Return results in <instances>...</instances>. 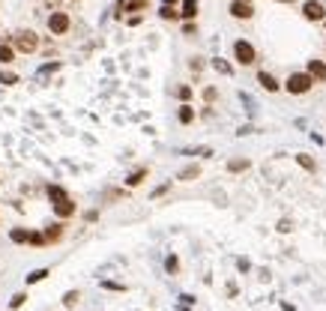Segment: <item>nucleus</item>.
Returning a JSON list of instances; mask_svg holds the SVG:
<instances>
[{"label": "nucleus", "instance_id": "obj_1", "mask_svg": "<svg viewBox=\"0 0 326 311\" xmlns=\"http://www.w3.org/2000/svg\"><path fill=\"white\" fill-rule=\"evenodd\" d=\"M314 78L308 75V72H291L288 75V81H284V90L291 96H305V93H311L314 90Z\"/></svg>", "mask_w": 326, "mask_h": 311}, {"label": "nucleus", "instance_id": "obj_2", "mask_svg": "<svg viewBox=\"0 0 326 311\" xmlns=\"http://www.w3.org/2000/svg\"><path fill=\"white\" fill-rule=\"evenodd\" d=\"M12 45H15L18 54H36L39 51V33L36 30H15Z\"/></svg>", "mask_w": 326, "mask_h": 311}, {"label": "nucleus", "instance_id": "obj_3", "mask_svg": "<svg viewBox=\"0 0 326 311\" xmlns=\"http://www.w3.org/2000/svg\"><path fill=\"white\" fill-rule=\"evenodd\" d=\"M233 60L239 63V66H255V63H258L255 45H252L249 39H236V42H233Z\"/></svg>", "mask_w": 326, "mask_h": 311}, {"label": "nucleus", "instance_id": "obj_4", "mask_svg": "<svg viewBox=\"0 0 326 311\" xmlns=\"http://www.w3.org/2000/svg\"><path fill=\"white\" fill-rule=\"evenodd\" d=\"M69 30H72V15L63 12V9H54L48 15V33L51 36H66Z\"/></svg>", "mask_w": 326, "mask_h": 311}, {"label": "nucleus", "instance_id": "obj_5", "mask_svg": "<svg viewBox=\"0 0 326 311\" xmlns=\"http://www.w3.org/2000/svg\"><path fill=\"white\" fill-rule=\"evenodd\" d=\"M302 18L305 21H326V6L320 0H305L302 3Z\"/></svg>", "mask_w": 326, "mask_h": 311}, {"label": "nucleus", "instance_id": "obj_6", "mask_svg": "<svg viewBox=\"0 0 326 311\" xmlns=\"http://www.w3.org/2000/svg\"><path fill=\"white\" fill-rule=\"evenodd\" d=\"M230 15L239 18V21H249V18L255 15V6H252L249 0H233V3H230Z\"/></svg>", "mask_w": 326, "mask_h": 311}, {"label": "nucleus", "instance_id": "obj_7", "mask_svg": "<svg viewBox=\"0 0 326 311\" xmlns=\"http://www.w3.org/2000/svg\"><path fill=\"white\" fill-rule=\"evenodd\" d=\"M78 213V204L72 201V198H66V201H60V204H54V216L60 218V221H66V218H72Z\"/></svg>", "mask_w": 326, "mask_h": 311}, {"label": "nucleus", "instance_id": "obj_8", "mask_svg": "<svg viewBox=\"0 0 326 311\" xmlns=\"http://www.w3.org/2000/svg\"><path fill=\"white\" fill-rule=\"evenodd\" d=\"M258 84H261V87L266 90V93H278V90H281L278 78H275L272 72H266V69H261V72H258Z\"/></svg>", "mask_w": 326, "mask_h": 311}, {"label": "nucleus", "instance_id": "obj_9", "mask_svg": "<svg viewBox=\"0 0 326 311\" xmlns=\"http://www.w3.org/2000/svg\"><path fill=\"white\" fill-rule=\"evenodd\" d=\"M63 237H66V224L60 221V218H57L54 224H48V227H45V240H48L51 246H54V243H60Z\"/></svg>", "mask_w": 326, "mask_h": 311}, {"label": "nucleus", "instance_id": "obj_10", "mask_svg": "<svg viewBox=\"0 0 326 311\" xmlns=\"http://www.w3.org/2000/svg\"><path fill=\"white\" fill-rule=\"evenodd\" d=\"M305 72H308L317 84H323V81H326V60H308Z\"/></svg>", "mask_w": 326, "mask_h": 311}, {"label": "nucleus", "instance_id": "obj_11", "mask_svg": "<svg viewBox=\"0 0 326 311\" xmlns=\"http://www.w3.org/2000/svg\"><path fill=\"white\" fill-rule=\"evenodd\" d=\"M177 123L180 126H192L195 123V108H192L189 102H183V105L177 108Z\"/></svg>", "mask_w": 326, "mask_h": 311}, {"label": "nucleus", "instance_id": "obj_12", "mask_svg": "<svg viewBox=\"0 0 326 311\" xmlns=\"http://www.w3.org/2000/svg\"><path fill=\"white\" fill-rule=\"evenodd\" d=\"M9 240H12L15 246H27V243H30V227H12V230H9Z\"/></svg>", "mask_w": 326, "mask_h": 311}, {"label": "nucleus", "instance_id": "obj_13", "mask_svg": "<svg viewBox=\"0 0 326 311\" xmlns=\"http://www.w3.org/2000/svg\"><path fill=\"white\" fill-rule=\"evenodd\" d=\"M197 9H200V3H197V0H183V3H180V15H183L186 21L197 18Z\"/></svg>", "mask_w": 326, "mask_h": 311}, {"label": "nucleus", "instance_id": "obj_14", "mask_svg": "<svg viewBox=\"0 0 326 311\" xmlns=\"http://www.w3.org/2000/svg\"><path fill=\"white\" fill-rule=\"evenodd\" d=\"M147 177H150V168H138V171H132L129 177H126V186H129V188H138L141 183H144V180H147Z\"/></svg>", "mask_w": 326, "mask_h": 311}, {"label": "nucleus", "instance_id": "obj_15", "mask_svg": "<svg viewBox=\"0 0 326 311\" xmlns=\"http://www.w3.org/2000/svg\"><path fill=\"white\" fill-rule=\"evenodd\" d=\"M197 177H200V165H186V168L177 174L180 183H192V180H197Z\"/></svg>", "mask_w": 326, "mask_h": 311}, {"label": "nucleus", "instance_id": "obj_16", "mask_svg": "<svg viewBox=\"0 0 326 311\" xmlns=\"http://www.w3.org/2000/svg\"><path fill=\"white\" fill-rule=\"evenodd\" d=\"M45 195H48V201H51V207H54V204H60V201H66V198H69V191H66L63 186H48V188H45Z\"/></svg>", "mask_w": 326, "mask_h": 311}, {"label": "nucleus", "instance_id": "obj_17", "mask_svg": "<svg viewBox=\"0 0 326 311\" xmlns=\"http://www.w3.org/2000/svg\"><path fill=\"white\" fill-rule=\"evenodd\" d=\"M48 276H51V269H48V266H39V269L27 273V276H24V281H27V287H30V284H39V281H45Z\"/></svg>", "mask_w": 326, "mask_h": 311}, {"label": "nucleus", "instance_id": "obj_18", "mask_svg": "<svg viewBox=\"0 0 326 311\" xmlns=\"http://www.w3.org/2000/svg\"><path fill=\"white\" fill-rule=\"evenodd\" d=\"M296 165H299V168H305L308 174H314V171H317V162H314L308 153H296Z\"/></svg>", "mask_w": 326, "mask_h": 311}, {"label": "nucleus", "instance_id": "obj_19", "mask_svg": "<svg viewBox=\"0 0 326 311\" xmlns=\"http://www.w3.org/2000/svg\"><path fill=\"white\" fill-rule=\"evenodd\" d=\"M15 54H18V51H15V45L0 42V63H3V66H9V63L15 60Z\"/></svg>", "mask_w": 326, "mask_h": 311}, {"label": "nucleus", "instance_id": "obj_20", "mask_svg": "<svg viewBox=\"0 0 326 311\" xmlns=\"http://www.w3.org/2000/svg\"><path fill=\"white\" fill-rule=\"evenodd\" d=\"M249 168H252V162H249V159H230V162H228L230 174H239V171H249Z\"/></svg>", "mask_w": 326, "mask_h": 311}, {"label": "nucleus", "instance_id": "obj_21", "mask_svg": "<svg viewBox=\"0 0 326 311\" xmlns=\"http://www.w3.org/2000/svg\"><path fill=\"white\" fill-rule=\"evenodd\" d=\"M159 18H165V21H177V18H183V15H180V9H177V6H165V3H162Z\"/></svg>", "mask_w": 326, "mask_h": 311}, {"label": "nucleus", "instance_id": "obj_22", "mask_svg": "<svg viewBox=\"0 0 326 311\" xmlns=\"http://www.w3.org/2000/svg\"><path fill=\"white\" fill-rule=\"evenodd\" d=\"M81 299V290H66L63 293V308H75Z\"/></svg>", "mask_w": 326, "mask_h": 311}, {"label": "nucleus", "instance_id": "obj_23", "mask_svg": "<svg viewBox=\"0 0 326 311\" xmlns=\"http://www.w3.org/2000/svg\"><path fill=\"white\" fill-rule=\"evenodd\" d=\"M165 269H168L171 276L180 273V257H177V254H168V257H165Z\"/></svg>", "mask_w": 326, "mask_h": 311}, {"label": "nucleus", "instance_id": "obj_24", "mask_svg": "<svg viewBox=\"0 0 326 311\" xmlns=\"http://www.w3.org/2000/svg\"><path fill=\"white\" fill-rule=\"evenodd\" d=\"M174 96H177V99H180V105H183V102H189V99H192V87H189V84H180V87L174 90Z\"/></svg>", "mask_w": 326, "mask_h": 311}, {"label": "nucleus", "instance_id": "obj_25", "mask_svg": "<svg viewBox=\"0 0 326 311\" xmlns=\"http://www.w3.org/2000/svg\"><path fill=\"white\" fill-rule=\"evenodd\" d=\"M213 69H216V72H222V75H233V66L225 63L222 57H216V60H213Z\"/></svg>", "mask_w": 326, "mask_h": 311}, {"label": "nucleus", "instance_id": "obj_26", "mask_svg": "<svg viewBox=\"0 0 326 311\" xmlns=\"http://www.w3.org/2000/svg\"><path fill=\"white\" fill-rule=\"evenodd\" d=\"M0 84L15 87V84H18V75H15V72H3V69H0Z\"/></svg>", "mask_w": 326, "mask_h": 311}, {"label": "nucleus", "instance_id": "obj_27", "mask_svg": "<svg viewBox=\"0 0 326 311\" xmlns=\"http://www.w3.org/2000/svg\"><path fill=\"white\" fill-rule=\"evenodd\" d=\"M30 246H48V240H45V234H39V230H30Z\"/></svg>", "mask_w": 326, "mask_h": 311}, {"label": "nucleus", "instance_id": "obj_28", "mask_svg": "<svg viewBox=\"0 0 326 311\" xmlns=\"http://www.w3.org/2000/svg\"><path fill=\"white\" fill-rule=\"evenodd\" d=\"M24 302H27V293H15V296H12V299H9V308L15 311V308H21V305H24Z\"/></svg>", "mask_w": 326, "mask_h": 311}, {"label": "nucleus", "instance_id": "obj_29", "mask_svg": "<svg viewBox=\"0 0 326 311\" xmlns=\"http://www.w3.org/2000/svg\"><path fill=\"white\" fill-rule=\"evenodd\" d=\"M102 287H105V290H117V293L126 290V284H117V281H102Z\"/></svg>", "mask_w": 326, "mask_h": 311}, {"label": "nucleus", "instance_id": "obj_30", "mask_svg": "<svg viewBox=\"0 0 326 311\" xmlns=\"http://www.w3.org/2000/svg\"><path fill=\"white\" fill-rule=\"evenodd\" d=\"M183 33H186V36H195V33H197V24L186 21V24H183Z\"/></svg>", "mask_w": 326, "mask_h": 311}, {"label": "nucleus", "instance_id": "obj_31", "mask_svg": "<svg viewBox=\"0 0 326 311\" xmlns=\"http://www.w3.org/2000/svg\"><path fill=\"white\" fill-rule=\"evenodd\" d=\"M180 305H195V296H192V293H183V296H180Z\"/></svg>", "mask_w": 326, "mask_h": 311}, {"label": "nucleus", "instance_id": "obj_32", "mask_svg": "<svg viewBox=\"0 0 326 311\" xmlns=\"http://www.w3.org/2000/svg\"><path fill=\"white\" fill-rule=\"evenodd\" d=\"M60 69V63H48V66H42V75H48V72H57Z\"/></svg>", "mask_w": 326, "mask_h": 311}, {"label": "nucleus", "instance_id": "obj_33", "mask_svg": "<svg viewBox=\"0 0 326 311\" xmlns=\"http://www.w3.org/2000/svg\"><path fill=\"white\" fill-rule=\"evenodd\" d=\"M278 234H291V221H288V218L278 221Z\"/></svg>", "mask_w": 326, "mask_h": 311}, {"label": "nucleus", "instance_id": "obj_34", "mask_svg": "<svg viewBox=\"0 0 326 311\" xmlns=\"http://www.w3.org/2000/svg\"><path fill=\"white\" fill-rule=\"evenodd\" d=\"M189 66H192L195 72H200V69H203V60H200V57H192V63H189Z\"/></svg>", "mask_w": 326, "mask_h": 311}, {"label": "nucleus", "instance_id": "obj_35", "mask_svg": "<svg viewBox=\"0 0 326 311\" xmlns=\"http://www.w3.org/2000/svg\"><path fill=\"white\" fill-rule=\"evenodd\" d=\"M126 24H129V27H138V24H141V15H129Z\"/></svg>", "mask_w": 326, "mask_h": 311}, {"label": "nucleus", "instance_id": "obj_36", "mask_svg": "<svg viewBox=\"0 0 326 311\" xmlns=\"http://www.w3.org/2000/svg\"><path fill=\"white\" fill-rule=\"evenodd\" d=\"M203 99H207V102H216V90H213V87H207V90H203Z\"/></svg>", "mask_w": 326, "mask_h": 311}, {"label": "nucleus", "instance_id": "obj_37", "mask_svg": "<svg viewBox=\"0 0 326 311\" xmlns=\"http://www.w3.org/2000/svg\"><path fill=\"white\" fill-rule=\"evenodd\" d=\"M177 3H180V0H165V6H177Z\"/></svg>", "mask_w": 326, "mask_h": 311}, {"label": "nucleus", "instance_id": "obj_38", "mask_svg": "<svg viewBox=\"0 0 326 311\" xmlns=\"http://www.w3.org/2000/svg\"><path fill=\"white\" fill-rule=\"evenodd\" d=\"M177 311H192L189 305H177Z\"/></svg>", "mask_w": 326, "mask_h": 311}, {"label": "nucleus", "instance_id": "obj_39", "mask_svg": "<svg viewBox=\"0 0 326 311\" xmlns=\"http://www.w3.org/2000/svg\"><path fill=\"white\" fill-rule=\"evenodd\" d=\"M278 3H294V0H278Z\"/></svg>", "mask_w": 326, "mask_h": 311}, {"label": "nucleus", "instance_id": "obj_40", "mask_svg": "<svg viewBox=\"0 0 326 311\" xmlns=\"http://www.w3.org/2000/svg\"><path fill=\"white\" fill-rule=\"evenodd\" d=\"M249 3H252V0H249Z\"/></svg>", "mask_w": 326, "mask_h": 311}, {"label": "nucleus", "instance_id": "obj_41", "mask_svg": "<svg viewBox=\"0 0 326 311\" xmlns=\"http://www.w3.org/2000/svg\"><path fill=\"white\" fill-rule=\"evenodd\" d=\"M323 24H326V21H323Z\"/></svg>", "mask_w": 326, "mask_h": 311}]
</instances>
